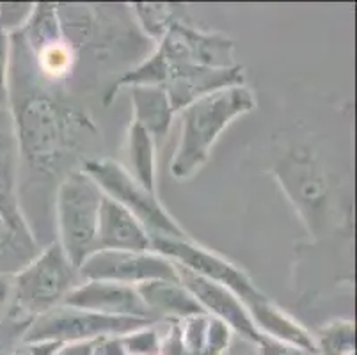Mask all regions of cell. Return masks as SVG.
Listing matches in <instances>:
<instances>
[{
    "instance_id": "6da1fadb",
    "label": "cell",
    "mask_w": 357,
    "mask_h": 355,
    "mask_svg": "<svg viewBox=\"0 0 357 355\" xmlns=\"http://www.w3.org/2000/svg\"><path fill=\"white\" fill-rule=\"evenodd\" d=\"M9 38V117L18 167L25 165L36 174L57 171L80 133H86L91 125L47 89L48 84L38 75L20 38L16 34Z\"/></svg>"
},
{
    "instance_id": "7a4b0ae2",
    "label": "cell",
    "mask_w": 357,
    "mask_h": 355,
    "mask_svg": "<svg viewBox=\"0 0 357 355\" xmlns=\"http://www.w3.org/2000/svg\"><path fill=\"white\" fill-rule=\"evenodd\" d=\"M256 109V98L248 86H233L203 96L181 110V135L171 160V174L189 180L206 164L220 133L236 117Z\"/></svg>"
},
{
    "instance_id": "3957f363",
    "label": "cell",
    "mask_w": 357,
    "mask_h": 355,
    "mask_svg": "<svg viewBox=\"0 0 357 355\" xmlns=\"http://www.w3.org/2000/svg\"><path fill=\"white\" fill-rule=\"evenodd\" d=\"M80 282L79 269L71 265L59 243H50L13 273V304L8 318L29 327L32 320L63 305Z\"/></svg>"
},
{
    "instance_id": "277c9868",
    "label": "cell",
    "mask_w": 357,
    "mask_h": 355,
    "mask_svg": "<svg viewBox=\"0 0 357 355\" xmlns=\"http://www.w3.org/2000/svg\"><path fill=\"white\" fill-rule=\"evenodd\" d=\"M102 199V188L82 169L68 172L55 192L57 243L75 269L98 250L96 240Z\"/></svg>"
},
{
    "instance_id": "5b68a950",
    "label": "cell",
    "mask_w": 357,
    "mask_h": 355,
    "mask_svg": "<svg viewBox=\"0 0 357 355\" xmlns=\"http://www.w3.org/2000/svg\"><path fill=\"white\" fill-rule=\"evenodd\" d=\"M40 247L18 201V160L9 112H0V273L27 265Z\"/></svg>"
},
{
    "instance_id": "8992f818",
    "label": "cell",
    "mask_w": 357,
    "mask_h": 355,
    "mask_svg": "<svg viewBox=\"0 0 357 355\" xmlns=\"http://www.w3.org/2000/svg\"><path fill=\"white\" fill-rule=\"evenodd\" d=\"M80 169L93 178L107 197L134 215L151 239L190 240L183 227L158 201L157 194L142 187L123 164L112 158H91Z\"/></svg>"
},
{
    "instance_id": "52a82bcc",
    "label": "cell",
    "mask_w": 357,
    "mask_h": 355,
    "mask_svg": "<svg viewBox=\"0 0 357 355\" xmlns=\"http://www.w3.org/2000/svg\"><path fill=\"white\" fill-rule=\"evenodd\" d=\"M155 324L146 318L107 317L93 311L57 305L52 311L31 322L24 332V343H75V341H96L105 336H123L144 325Z\"/></svg>"
},
{
    "instance_id": "ba28073f",
    "label": "cell",
    "mask_w": 357,
    "mask_h": 355,
    "mask_svg": "<svg viewBox=\"0 0 357 355\" xmlns=\"http://www.w3.org/2000/svg\"><path fill=\"white\" fill-rule=\"evenodd\" d=\"M151 249L176 265L197 273L199 278L226 286L245 304V308L265 299V293L259 292V288L252 282L245 270H242L238 265L231 263L220 254L199 246L192 239H151Z\"/></svg>"
},
{
    "instance_id": "9c48e42d",
    "label": "cell",
    "mask_w": 357,
    "mask_h": 355,
    "mask_svg": "<svg viewBox=\"0 0 357 355\" xmlns=\"http://www.w3.org/2000/svg\"><path fill=\"white\" fill-rule=\"evenodd\" d=\"M164 61L167 75L185 66L233 68L236 66L235 41L217 32H204L187 22H176L155 48ZM167 80V78H165Z\"/></svg>"
},
{
    "instance_id": "30bf717a",
    "label": "cell",
    "mask_w": 357,
    "mask_h": 355,
    "mask_svg": "<svg viewBox=\"0 0 357 355\" xmlns=\"http://www.w3.org/2000/svg\"><path fill=\"white\" fill-rule=\"evenodd\" d=\"M82 281L139 286L148 281H180L174 263L155 250H96L79 266Z\"/></svg>"
},
{
    "instance_id": "8fae6325",
    "label": "cell",
    "mask_w": 357,
    "mask_h": 355,
    "mask_svg": "<svg viewBox=\"0 0 357 355\" xmlns=\"http://www.w3.org/2000/svg\"><path fill=\"white\" fill-rule=\"evenodd\" d=\"M174 266L178 270V278H180L181 285L196 299L197 304L208 317L224 322L238 336L255 341L258 340V331L252 324L248 308L231 289L208 281V279L199 278L197 273L190 272V270L183 269L176 263H174Z\"/></svg>"
},
{
    "instance_id": "7c38bea8",
    "label": "cell",
    "mask_w": 357,
    "mask_h": 355,
    "mask_svg": "<svg viewBox=\"0 0 357 355\" xmlns=\"http://www.w3.org/2000/svg\"><path fill=\"white\" fill-rule=\"evenodd\" d=\"M70 308L93 311L107 317L146 318L157 322L158 318L146 308L135 286L119 285L112 281H82L75 286L63 302Z\"/></svg>"
},
{
    "instance_id": "4fadbf2b",
    "label": "cell",
    "mask_w": 357,
    "mask_h": 355,
    "mask_svg": "<svg viewBox=\"0 0 357 355\" xmlns=\"http://www.w3.org/2000/svg\"><path fill=\"white\" fill-rule=\"evenodd\" d=\"M233 86H245L243 66L240 64L233 68H176L169 71L162 87L167 93L173 110L178 114L199 98Z\"/></svg>"
},
{
    "instance_id": "5bb4252c",
    "label": "cell",
    "mask_w": 357,
    "mask_h": 355,
    "mask_svg": "<svg viewBox=\"0 0 357 355\" xmlns=\"http://www.w3.org/2000/svg\"><path fill=\"white\" fill-rule=\"evenodd\" d=\"M98 250H135L151 249V236L141 222L126 208L103 194L98 220Z\"/></svg>"
},
{
    "instance_id": "9a60e30c",
    "label": "cell",
    "mask_w": 357,
    "mask_h": 355,
    "mask_svg": "<svg viewBox=\"0 0 357 355\" xmlns=\"http://www.w3.org/2000/svg\"><path fill=\"white\" fill-rule=\"evenodd\" d=\"M248 311L258 331V336L271 338L279 343L291 345V347L317 355V343H314L313 334L301 322L290 317L287 311L272 304L267 297L248 305Z\"/></svg>"
},
{
    "instance_id": "2e32d148",
    "label": "cell",
    "mask_w": 357,
    "mask_h": 355,
    "mask_svg": "<svg viewBox=\"0 0 357 355\" xmlns=\"http://www.w3.org/2000/svg\"><path fill=\"white\" fill-rule=\"evenodd\" d=\"M279 167H281L279 176L284 181L288 194L294 195L298 206L306 208L314 217L318 213V208H322V204L326 203L327 195L322 172L318 171L306 153H301V155L290 153L283 164H279Z\"/></svg>"
},
{
    "instance_id": "e0dca14e",
    "label": "cell",
    "mask_w": 357,
    "mask_h": 355,
    "mask_svg": "<svg viewBox=\"0 0 357 355\" xmlns=\"http://www.w3.org/2000/svg\"><path fill=\"white\" fill-rule=\"evenodd\" d=\"M139 297L146 308L153 312L158 320H183L192 315L204 312L196 299L187 292L180 281H148L135 286Z\"/></svg>"
},
{
    "instance_id": "ac0fdd59",
    "label": "cell",
    "mask_w": 357,
    "mask_h": 355,
    "mask_svg": "<svg viewBox=\"0 0 357 355\" xmlns=\"http://www.w3.org/2000/svg\"><path fill=\"white\" fill-rule=\"evenodd\" d=\"M130 89V100L134 107V123L153 137L155 142L167 135L173 123L174 110L169 96L160 86H134Z\"/></svg>"
},
{
    "instance_id": "d6986e66",
    "label": "cell",
    "mask_w": 357,
    "mask_h": 355,
    "mask_svg": "<svg viewBox=\"0 0 357 355\" xmlns=\"http://www.w3.org/2000/svg\"><path fill=\"white\" fill-rule=\"evenodd\" d=\"M126 171L148 190L157 188V142L142 126L130 123L128 141H126Z\"/></svg>"
},
{
    "instance_id": "ffe728a7",
    "label": "cell",
    "mask_w": 357,
    "mask_h": 355,
    "mask_svg": "<svg viewBox=\"0 0 357 355\" xmlns=\"http://www.w3.org/2000/svg\"><path fill=\"white\" fill-rule=\"evenodd\" d=\"M317 355L356 354V327L352 320H333L313 334Z\"/></svg>"
},
{
    "instance_id": "44dd1931",
    "label": "cell",
    "mask_w": 357,
    "mask_h": 355,
    "mask_svg": "<svg viewBox=\"0 0 357 355\" xmlns=\"http://www.w3.org/2000/svg\"><path fill=\"white\" fill-rule=\"evenodd\" d=\"M132 8H134L135 20L141 25L142 32L149 39H153L155 43H158L176 22H181V20H178L174 6L171 4L137 2V4H132Z\"/></svg>"
},
{
    "instance_id": "7402d4cb",
    "label": "cell",
    "mask_w": 357,
    "mask_h": 355,
    "mask_svg": "<svg viewBox=\"0 0 357 355\" xmlns=\"http://www.w3.org/2000/svg\"><path fill=\"white\" fill-rule=\"evenodd\" d=\"M126 355H158L160 347V331L155 324L144 325L121 336Z\"/></svg>"
},
{
    "instance_id": "603a6c76",
    "label": "cell",
    "mask_w": 357,
    "mask_h": 355,
    "mask_svg": "<svg viewBox=\"0 0 357 355\" xmlns=\"http://www.w3.org/2000/svg\"><path fill=\"white\" fill-rule=\"evenodd\" d=\"M208 320L210 317L206 312H199V315H192V317L180 320L181 338H183L187 355H203Z\"/></svg>"
},
{
    "instance_id": "cb8c5ba5",
    "label": "cell",
    "mask_w": 357,
    "mask_h": 355,
    "mask_svg": "<svg viewBox=\"0 0 357 355\" xmlns=\"http://www.w3.org/2000/svg\"><path fill=\"white\" fill-rule=\"evenodd\" d=\"M34 4H25V2H8L0 4V29L8 32L9 36L22 31L31 18V13Z\"/></svg>"
},
{
    "instance_id": "d4e9b609",
    "label": "cell",
    "mask_w": 357,
    "mask_h": 355,
    "mask_svg": "<svg viewBox=\"0 0 357 355\" xmlns=\"http://www.w3.org/2000/svg\"><path fill=\"white\" fill-rule=\"evenodd\" d=\"M235 332L217 318L210 317L208 328H206V340H204L203 355H222L231 343Z\"/></svg>"
},
{
    "instance_id": "484cf974",
    "label": "cell",
    "mask_w": 357,
    "mask_h": 355,
    "mask_svg": "<svg viewBox=\"0 0 357 355\" xmlns=\"http://www.w3.org/2000/svg\"><path fill=\"white\" fill-rule=\"evenodd\" d=\"M9 68H11V38L0 29V112H9Z\"/></svg>"
},
{
    "instance_id": "4316f807",
    "label": "cell",
    "mask_w": 357,
    "mask_h": 355,
    "mask_svg": "<svg viewBox=\"0 0 357 355\" xmlns=\"http://www.w3.org/2000/svg\"><path fill=\"white\" fill-rule=\"evenodd\" d=\"M167 328L160 334V347L158 355H187L183 338H181L180 320H167Z\"/></svg>"
},
{
    "instance_id": "83f0119b",
    "label": "cell",
    "mask_w": 357,
    "mask_h": 355,
    "mask_svg": "<svg viewBox=\"0 0 357 355\" xmlns=\"http://www.w3.org/2000/svg\"><path fill=\"white\" fill-rule=\"evenodd\" d=\"M256 343H258L259 355H313L306 350H301V348L287 343H279V341L265 336H258Z\"/></svg>"
},
{
    "instance_id": "f1b7e54d",
    "label": "cell",
    "mask_w": 357,
    "mask_h": 355,
    "mask_svg": "<svg viewBox=\"0 0 357 355\" xmlns=\"http://www.w3.org/2000/svg\"><path fill=\"white\" fill-rule=\"evenodd\" d=\"M91 355H126L121 336H105L93 341Z\"/></svg>"
},
{
    "instance_id": "f546056e",
    "label": "cell",
    "mask_w": 357,
    "mask_h": 355,
    "mask_svg": "<svg viewBox=\"0 0 357 355\" xmlns=\"http://www.w3.org/2000/svg\"><path fill=\"white\" fill-rule=\"evenodd\" d=\"M13 304V273H0V322L6 320Z\"/></svg>"
},
{
    "instance_id": "4dcf8cb0",
    "label": "cell",
    "mask_w": 357,
    "mask_h": 355,
    "mask_svg": "<svg viewBox=\"0 0 357 355\" xmlns=\"http://www.w3.org/2000/svg\"><path fill=\"white\" fill-rule=\"evenodd\" d=\"M222 355H259L258 343L255 340H249V338L235 334L231 343H229V347L226 348V352Z\"/></svg>"
},
{
    "instance_id": "1f68e13d",
    "label": "cell",
    "mask_w": 357,
    "mask_h": 355,
    "mask_svg": "<svg viewBox=\"0 0 357 355\" xmlns=\"http://www.w3.org/2000/svg\"><path fill=\"white\" fill-rule=\"evenodd\" d=\"M61 343H52V341H41V343H22L15 348L13 355H52Z\"/></svg>"
},
{
    "instance_id": "d6a6232c",
    "label": "cell",
    "mask_w": 357,
    "mask_h": 355,
    "mask_svg": "<svg viewBox=\"0 0 357 355\" xmlns=\"http://www.w3.org/2000/svg\"><path fill=\"white\" fill-rule=\"evenodd\" d=\"M93 341H75V343H63L52 355H91Z\"/></svg>"
}]
</instances>
